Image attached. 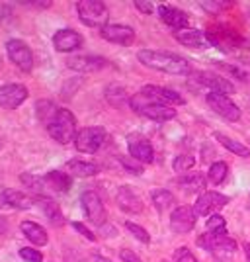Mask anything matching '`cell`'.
I'll return each mask as SVG.
<instances>
[{
  "label": "cell",
  "instance_id": "1",
  "mask_svg": "<svg viewBox=\"0 0 250 262\" xmlns=\"http://www.w3.org/2000/svg\"><path fill=\"white\" fill-rule=\"evenodd\" d=\"M137 59L141 61V65L154 69V71H161L166 75H178V77H184L192 73V65L190 61L180 57L176 53H168V51H154V49H141L137 53Z\"/></svg>",
  "mask_w": 250,
  "mask_h": 262
},
{
  "label": "cell",
  "instance_id": "2",
  "mask_svg": "<svg viewBox=\"0 0 250 262\" xmlns=\"http://www.w3.org/2000/svg\"><path fill=\"white\" fill-rule=\"evenodd\" d=\"M129 106L135 114L152 121H168L176 118V110L172 106H168V104H164L156 98H151L143 92H137V94L131 96Z\"/></svg>",
  "mask_w": 250,
  "mask_h": 262
},
{
  "label": "cell",
  "instance_id": "3",
  "mask_svg": "<svg viewBox=\"0 0 250 262\" xmlns=\"http://www.w3.org/2000/svg\"><path fill=\"white\" fill-rule=\"evenodd\" d=\"M45 127H47V133L51 135V139H55V141L61 143V145L75 143L76 135H78L75 114L66 108L57 110V114L53 116V120L49 121Z\"/></svg>",
  "mask_w": 250,
  "mask_h": 262
},
{
  "label": "cell",
  "instance_id": "4",
  "mask_svg": "<svg viewBox=\"0 0 250 262\" xmlns=\"http://www.w3.org/2000/svg\"><path fill=\"white\" fill-rule=\"evenodd\" d=\"M76 12H78L80 22L88 28H100L102 30L104 26H108V6L100 0H80L76 4Z\"/></svg>",
  "mask_w": 250,
  "mask_h": 262
},
{
  "label": "cell",
  "instance_id": "5",
  "mask_svg": "<svg viewBox=\"0 0 250 262\" xmlns=\"http://www.w3.org/2000/svg\"><path fill=\"white\" fill-rule=\"evenodd\" d=\"M108 139V131L104 129L102 125H90V127H82L78 131L75 139L76 151L86 155H94L102 149V145Z\"/></svg>",
  "mask_w": 250,
  "mask_h": 262
},
{
  "label": "cell",
  "instance_id": "6",
  "mask_svg": "<svg viewBox=\"0 0 250 262\" xmlns=\"http://www.w3.org/2000/svg\"><path fill=\"white\" fill-rule=\"evenodd\" d=\"M207 106L213 110L217 116H221L227 121H239L240 120V108L229 98L227 94L221 92H207L206 94Z\"/></svg>",
  "mask_w": 250,
  "mask_h": 262
},
{
  "label": "cell",
  "instance_id": "7",
  "mask_svg": "<svg viewBox=\"0 0 250 262\" xmlns=\"http://www.w3.org/2000/svg\"><path fill=\"white\" fill-rule=\"evenodd\" d=\"M80 204H82V209H84L86 217L90 219L94 225H98V227H104V225H106L108 213H106V208H104V204H102V200H100V196L96 192H92V190L82 192Z\"/></svg>",
  "mask_w": 250,
  "mask_h": 262
},
{
  "label": "cell",
  "instance_id": "8",
  "mask_svg": "<svg viewBox=\"0 0 250 262\" xmlns=\"http://www.w3.org/2000/svg\"><path fill=\"white\" fill-rule=\"evenodd\" d=\"M6 53L14 65L18 67L24 73H30L33 69V53L30 45L22 41V39H10L6 43Z\"/></svg>",
  "mask_w": 250,
  "mask_h": 262
},
{
  "label": "cell",
  "instance_id": "9",
  "mask_svg": "<svg viewBox=\"0 0 250 262\" xmlns=\"http://www.w3.org/2000/svg\"><path fill=\"white\" fill-rule=\"evenodd\" d=\"M197 245L206 251L213 254H233L237 251V243L231 239L229 235H215V233H203L201 237H197Z\"/></svg>",
  "mask_w": 250,
  "mask_h": 262
},
{
  "label": "cell",
  "instance_id": "10",
  "mask_svg": "<svg viewBox=\"0 0 250 262\" xmlns=\"http://www.w3.org/2000/svg\"><path fill=\"white\" fill-rule=\"evenodd\" d=\"M229 204V198L219 194V192H203L197 198V202L194 204V213L197 217H211L215 215V211L221 208H225Z\"/></svg>",
  "mask_w": 250,
  "mask_h": 262
},
{
  "label": "cell",
  "instance_id": "11",
  "mask_svg": "<svg viewBox=\"0 0 250 262\" xmlns=\"http://www.w3.org/2000/svg\"><path fill=\"white\" fill-rule=\"evenodd\" d=\"M127 149H129L131 157L141 164H151L154 161V149H152L151 141L147 137H143L141 133L127 135Z\"/></svg>",
  "mask_w": 250,
  "mask_h": 262
},
{
  "label": "cell",
  "instance_id": "12",
  "mask_svg": "<svg viewBox=\"0 0 250 262\" xmlns=\"http://www.w3.org/2000/svg\"><path fill=\"white\" fill-rule=\"evenodd\" d=\"M192 78L196 80L197 84H201V86L209 88V92H221V94H233L237 88L235 84L227 80L225 77H219L215 73H211V71H199V73H194Z\"/></svg>",
  "mask_w": 250,
  "mask_h": 262
},
{
  "label": "cell",
  "instance_id": "13",
  "mask_svg": "<svg viewBox=\"0 0 250 262\" xmlns=\"http://www.w3.org/2000/svg\"><path fill=\"white\" fill-rule=\"evenodd\" d=\"M108 65V59L98 57V55H73L66 59V67L78 73H98Z\"/></svg>",
  "mask_w": 250,
  "mask_h": 262
},
{
  "label": "cell",
  "instance_id": "14",
  "mask_svg": "<svg viewBox=\"0 0 250 262\" xmlns=\"http://www.w3.org/2000/svg\"><path fill=\"white\" fill-rule=\"evenodd\" d=\"M100 35L109 43L123 45V47H129L135 41V30L123 24H108L100 30Z\"/></svg>",
  "mask_w": 250,
  "mask_h": 262
},
{
  "label": "cell",
  "instance_id": "15",
  "mask_svg": "<svg viewBox=\"0 0 250 262\" xmlns=\"http://www.w3.org/2000/svg\"><path fill=\"white\" fill-rule=\"evenodd\" d=\"M30 92L24 84H2L0 86V108L16 110L28 100Z\"/></svg>",
  "mask_w": 250,
  "mask_h": 262
},
{
  "label": "cell",
  "instance_id": "16",
  "mask_svg": "<svg viewBox=\"0 0 250 262\" xmlns=\"http://www.w3.org/2000/svg\"><path fill=\"white\" fill-rule=\"evenodd\" d=\"M196 213H194V208L190 206H178L174 208L172 215H170V227L174 233H190V231L196 227Z\"/></svg>",
  "mask_w": 250,
  "mask_h": 262
},
{
  "label": "cell",
  "instance_id": "17",
  "mask_svg": "<svg viewBox=\"0 0 250 262\" xmlns=\"http://www.w3.org/2000/svg\"><path fill=\"white\" fill-rule=\"evenodd\" d=\"M84 43L82 35L71 28H65V30H59V32L53 35V47L61 53H71V51H76L80 49Z\"/></svg>",
  "mask_w": 250,
  "mask_h": 262
},
{
  "label": "cell",
  "instance_id": "18",
  "mask_svg": "<svg viewBox=\"0 0 250 262\" xmlns=\"http://www.w3.org/2000/svg\"><path fill=\"white\" fill-rule=\"evenodd\" d=\"M158 16L166 26H170L174 32L178 30H186L190 26V16L182 12L180 8H174V6H166V4H161L158 8Z\"/></svg>",
  "mask_w": 250,
  "mask_h": 262
},
{
  "label": "cell",
  "instance_id": "19",
  "mask_svg": "<svg viewBox=\"0 0 250 262\" xmlns=\"http://www.w3.org/2000/svg\"><path fill=\"white\" fill-rule=\"evenodd\" d=\"M174 37L178 43H182L184 47H190V49H197V51H203L211 45L206 33L199 32V30H192V28L178 30V32H174Z\"/></svg>",
  "mask_w": 250,
  "mask_h": 262
},
{
  "label": "cell",
  "instance_id": "20",
  "mask_svg": "<svg viewBox=\"0 0 250 262\" xmlns=\"http://www.w3.org/2000/svg\"><path fill=\"white\" fill-rule=\"evenodd\" d=\"M116 202L121 211H125V213H141L143 211V200L135 194V190L131 186H120V190L116 194Z\"/></svg>",
  "mask_w": 250,
  "mask_h": 262
},
{
  "label": "cell",
  "instance_id": "21",
  "mask_svg": "<svg viewBox=\"0 0 250 262\" xmlns=\"http://www.w3.org/2000/svg\"><path fill=\"white\" fill-rule=\"evenodd\" d=\"M143 94L151 96V98H156L168 104V106H184L186 100L184 96H180L176 90H170V88H164V86H154V84H147V86L141 88Z\"/></svg>",
  "mask_w": 250,
  "mask_h": 262
},
{
  "label": "cell",
  "instance_id": "22",
  "mask_svg": "<svg viewBox=\"0 0 250 262\" xmlns=\"http://www.w3.org/2000/svg\"><path fill=\"white\" fill-rule=\"evenodd\" d=\"M2 202L6 204V206H10V208H16V209H30L35 204V198L28 196V194H24L20 190H12V188H6L4 192H2Z\"/></svg>",
  "mask_w": 250,
  "mask_h": 262
},
{
  "label": "cell",
  "instance_id": "23",
  "mask_svg": "<svg viewBox=\"0 0 250 262\" xmlns=\"http://www.w3.org/2000/svg\"><path fill=\"white\" fill-rule=\"evenodd\" d=\"M20 229L22 233L26 235V239L30 241L32 245H37V247H45L47 245V231L39 225V223H35V221H22L20 223Z\"/></svg>",
  "mask_w": 250,
  "mask_h": 262
},
{
  "label": "cell",
  "instance_id": "24",
  "mask_svg": "<svg viewBox=\"0 0 250 262\" xmlns=\"http://www.w3.org/2000/svg\"><path fill=\"white\" fill-rule=\"evenodd\" d=\"M176 184L180 186L184 192L188 194H197V192H203L207 186V178L201 172H194V174H182Z\"/></svg>",
  "mask_w": 250,
  "mask_h": 262
},
{
  "label": "cell",
  "instance_id": "25",
  "mask_svg": "<svg viewBox=\"0 0 250 262\" xmlns=\"http://www.w3.org/2000/svg\"><path fill=\"white\" fill-rule=\"evenodd\" d=\"M35 202L41 206V211H43V215L53 225H63L65 223V215H63V211H61V208H59V204L55 202V200H51V198H35Z\"/></svg>",
  "mask_w": 250,
  "mask_h": 262
},
{
  "label": "cell",
  "instance_id": "26",
  "mask_svg": "<svg viewBox=\"0 0 250 262\" xmlns=\"http://www.w3.org/2000/svg\"><path fill=\"white\" fill-rule=\"evenodd\" d=\"M45 184L49 186L51 190L55 192H61V194H65L71 190V186H73V178L71 174H66V172H61V170H51V172H47L43 176Z\"/></svg>",
  "mask_w": 250,
  "mask_h": 262
},
{
  "label": "cell",
  "instance_id": "27",
  "mask_svg": "<svg viewBox=\"0 0 250 262\" xmlns=\"http://www.w3.org/2000/svg\"><path fill=\"white\" fill-rule=\"evenodd\" d=\"M66 170L69 174L73 176H80V178H88V176H94L100 172V166L94 163H88V161H78V159H73L66 163Z\"/></svg>",
  "mask_w": 250,
  "mask_h": 262
},
{
  "label": "cell",
  "instance_id": "28",
  "mask_svg": "<svg viewBox=\"0 0 250 262\" xmlns=\"http://www.w3.org/2000/svg\"><path fill=\"white\" fill-rule=\"evenodd\" d=\"M151 200L154 204V208L158 211H166V209H172L176 206V196L172 192L164 190V188H156L151 192Z\"/></svg>",
  "mask_w": 250,
  "mask_h": 262
},
{
  "label": "cell",
  "instance_id": "29",
  "mask_svg": "<svg viewBox=\"0 0 250 262\" xmlns=\"http://www.w3.org/2000/svg\"><path fill=\"white\" fill-rule=\"evenodd\" d=\"M215 139H217V143H221L227 151L235 153L237 157H242V159H248L250 157V149L244 143H239L237 139H231V137L223 135V133H215Z\"/></svg>",
  "mask_w": 250,
  "mask_h": 262
},
{
  "label": "cell",
  "instance_id": "30",
  "mask_svg": "<svg viewBox=\"0 0 250 262\" xmlns=\"http://www.w3.org/2000/svg\"><path fill=\"white\" fill-rule=\"evenodd\" d=\"M213 65L217 67L219 71L227 73L229 77L237 78V80H242V82H250V71L244 69V65H229V63H223V61H215Z\"/></svg>",
  "mask_w": 250,
  "mask_h": 262
},
{
  "label": "cell",
  "instance_id": "31",
  "mask_svg": "<svg viewBox=\"0 0 250 262\" xmlns=\"http://www.w3.org/2000/svg\"><path fill=\"white\" fill-rule=\"evenodd\" d=\"M106 100H108L113 108H123L131 100V96L127 94V90L123 86H116L113 84V86L106 88Z\"/></svg>",
  "mask_w": 250,
  "mask_h": 262
},
{
  "label": "cell",
  "instance_id": "32",
  "mask_svg": "<svg viewBox=\"0 0 250 262\" xmlns=\"http://www.w3.org/2000/svg\"><path fill=\"white\" fill-rule=\"evenodd\" d=\"M20 178H22L24 186L30 188L33 194H35V198H45V180L43 178L32 174V172H24Z\"/></svg>",
  "mask_w": 250,
  "mask_h": 262
},
{
  "label": "cell",
  "instance_id": "33",
  "mask_svg": "<svg viewBox=\"0 0 250 262\" xmlns=\"http://www.w3.org/2000/svg\"><path fill=\"white\" fill-rule=\"evenodd\" d=\"M229 174V166L227 163H223V161H219V163H213L209 166V172H207V180L211 182V184H223L225 182V178Z\"/></svg>",
  "mask_w": 250,
  "mask_h": 262
},
{
  "label": "cell",
  "instance_id": "34",
  "mask_svg": "<svg viewBox=\"0 0 250 262\" xmlns=\"http://www.w3.org/2000/svg\"><path fill=\"white\" fill-rule=\"evenodd\" d=\"M57 106H55L53 102H49V100H39L37 102V106H35V112H37V118H39V121L43 123V125H47L49 121L53 120V116L57 114Z\"/></svg>",
  "mask_w": 250,
  "mask_h": 262
},
{
  "label": "cell",
  "instance_id": "35",
  "mask_svg": "<svg viewBox=\"0 0 250 262\" xmlns=\"http://www.w3.org/2000/svg\"><path fill=\"white\" fill-rule=\"evenodd\" d=\"M172 166H174V170L178 174H184L190 168L196 166V159L192 155H178L174 159V163H172Z\"/></svg>",
  "mask_w": 250,
  "mask_h": 262
},
{
  "label": "cell",
  "instance_id": "36",
  "mask_svg": "<svg viewBox=\"0 0 250 262\" xmlns=\"http://www.w3.org/2000/svg\"><path fill=\"white\" fill-rule=\"evenodd\" d=\"M125 229L129 231L131 235H133L137 241H141L143 245H149V243H151V235H149V231L143 229L141 225H137V223H133V221H125Z\"/></svg>",
  "mask_w": 250,
  "mask_h": 262
},
{
  "label": "cell",
  "instance_id": "37",
  "mask_svg": "<svg viewBox=\"0 0 250 262\" xmlns=\"http://www.w3.org/2000/svg\"><path fill=\"white\" fill-rule=\"evenodd\" d=\"M207 231L209 233H215V235H227V223H225V217L221 215H211L207 219Z\"/></svg>",
  "mask_w": 250,
  "mask_h": 262
},
{
  "label": "cell",
  "instance_id": "38",
  "mask_svg": "<svg viewBox=\"0 0 250 262\" xmlns=\"http://www.w3.org/2000/svg\"><path fill=\"white\" fill-rule=\"evenodd\" d=\"M120 163L127 172H131V174H135V176L143 174V164L139 163V161H135L133 157H120Z\"/></svg>",
  "mask_w": 250,
  "mask_h": 262
},
{
  "label": "cell",
  "instance_id": "39",
  "mask_svg": "<svg viewBox=\"0 0 250 262\" xmlns=\"http://www.w3.org/2000/svg\"><path fill=\"white\" fill-rule=\"evenodd\" d=\"M20 256H22V260H26V262H43V254L39 251H35V249H32V247L20 249Z\"/></svg>",
  "mask_w": 250,
  "mask_h": 262
},
{
  "label": "cell",
  "instance_id": "40",
  "mask_svg": "<svg viewBox=\"0 0 250 262\" xmlns=\"http://www.w3.org/2000/svg\"><path fill=\"white\" fill-rule=\"evenodd\" d=\"M174 262H197V258L194 256V252L190 251V249L180 247V249H176V252H174Z\"/></svg>",
  "mask_w": 250,
  "mask_h": 262
},
{
  "label": "cell",
  "instance_id": "41",
  "mask_svg": "<svg viewBox=\"0 0 250 262\" xmlns=\"http://www.w3.org/2000/svg\"><path fill=\"white\" fill-rule=\"evenodd\" d=\"M73 229L78 231V233H80V235H82L84 239L92 241V243L96 241V235H94L92 231L88 229V227H86V225H84V223H80V221H73Z\"/></svg>",
  "mask_w": 250,
  "mask_h": 262
},
{
  "label": "cell",
  "instance_id": "42",
  "mask_svg": "<svg viewBox=\"0 0 250 262\" xmlns=\"http://www.w3.org/2000/svg\"><path fill=\"white\" fill-rule=\"evenodd\" d=\"M120 258L123 262H143L141 258H139V256H137V254H135L133 251H129V249H121V251H120Z\"/></svg>",
  "mask_w": 250,
  "mask_h": 262
},
{
  "label": "cell",
  "instance_id": "43",
  "mask_svg": "<svg viewBox=\"0 0 250 262\" xmlns=\"http://www.w3.org/2000/svg\"><path fill=\"white\" fill-rule=\"evenodd\" d=\"M135 8L141 14H152L154 12V6H152L151 2H145V0H135Z\"/></svg>",
  "mask_w": 250,
  "mask_h": 262
},
{
  "label": "cell",
  "instance_id": "44",
  "mask_svg": "<svg viewBox=\"0 0 250 262\" xmlns=\"http://www.w3.org/2000/svg\"><path fill=\"white\" fill-rule=\"evenodd\" d=\"M201 6L206 8V10H209V12H219V10H223V8H227L229 4L227 2H201Z\"/></svg>",
  "mask_w": 250,
  "mask_h": 262
},
{
  "label": "cell",
  "instance_id": "45",
  "mask_svg": "<svg viewBox=\"0 0 250 262\" xmlns=\"http://www.w3.org/2000/svg\"><path fill=\"white\" fill-rule=\"evenodd\" d=\"M22 4L24 6H33V8H49L51 6V2L47 0H22Z\"/></svg>",
  "mask_w": 250,
  "mask_h": 262
},
{
  "label": "cell",
  "instance_id": "46",
  "mask_svg": "<svg viewBox=\"0 0 250 262\" xmlns=\"http://www.w3.org/2000/svg\"><path fill=\"white\" fill-rule=\"evenodd\" d=\"M12 16V8L8 4H0V22L2 20H6V18H10Z\"/></svg>",
  "mask_w": 250,
  "mask_h": 262
},
{
  "label": "cell",
  "instance_id": "47",
  "mask_svg": "<svg viewBox=\"0 0 250 262\" xmlns=\"http://www.w3.org/2000/svg\"><path fill=\"white\" fill-rule=\"evenodd\" d=\"M8 229V219L6 217H0V235H4Z\"/></svg>",
  "mask_w": 250,
  "mask_h": 262
},
{
  "label": "cell",
  "instance_id": "48",
  "mask_svg": "<svg viewBox=\"0 0 250 262\" xmlns=\"http://www.w3.org/2000/svg\"><path fill=\"white\" fill-rule=\"evenodd\" d=\"M244 256H246V262H250V245L248 243L244 245Z\"/></svg>",
  "mask_w": 250,
  "mask_h": 262
},
{
  "label": "cell",
  "instance_id": "49",
  "mask_svg": "<svg viewBox=\"0 0 250 262\" xmlns=\"http://www.w3.org/2000/svg\"><path fill=\"white\" fill-rule=\"evenodd\" d=\"M96 262H109L108 258H102V256H96Z\"/></svg>",
  "mask_w": 250,
  "mask_h": 262
},
{
  "label": "cell",
  "instance_id": "50",
  "mask_svg": "<svg viewBox=\"0 0 250 262\" xmlns=\"http://www.w3.org/2000/svg\"><path fill=\"white\" fill-rule=\"evenodd\" d=\"M248 209H250V196H248Z\"/></svg>",
  "mask_w": 250,
  "mask_h": 262
},
{
  "label": "cell",
  "instance_id": "51",
  "mask_svg": "<svg viewBox=\"0 0 250 262\" xmlns=\"http://www.w3.org/2000/svg\"><path fill=\"white\" fill-rule=\"evenodd\" d=\"M0 149H2V139H0Z\"/></svg>",
  "mask_w": 250,
  "mask_h": 262
},
{
  "label": "cell",
  "instance_id": "52",
  "mask_svg": "<svg viewBox=\"0 0 250 262\" xmlns=\"http://www.w3.org/2000/svg\"><path fill=\"white\" fill-rule=\"evenodd\" d=\"M0 204H2V196H0Z\"/></svg>",
  "mask_w": 250,
  "mask_h": 262
},
{
  "label": "cell",
  "instance_id": "53",
  "mask_svg": "<svg viewBox=\"0 0 250 262\" xmlns=\"http://www.w3.org/2000/svg\"><path fill=\"white\" fill-rule=\"evenodd\" d=\"M163 262H166V260H163Z\"/></svg>",
  "mask_w": 250,
  "mask_h": 262
}]
</instances>
